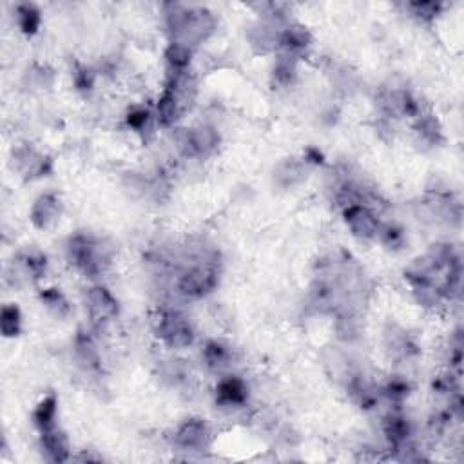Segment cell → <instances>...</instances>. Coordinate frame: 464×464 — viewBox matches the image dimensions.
<instances>
[{"mask_svg": "<svg viewBox=\"0 0 464 464\" xmlns=\"http://www.w3.org/2000/svg\"><path fill=\"white\" fill-rule=\"evenodd\" d=\"M67 258L75 267L88 274L89 278H97L105 265H109V256L97 242H93L88 236H75L69 239L67 245Z\"/></svg>", "mask_w": 464, "mask_h": 464, "instance_id": "6da1fadb", "label": "cell"}, {"mask_svg": "<svg viewBox=\"0 0 464 464\" xmlns=\"http://www.w3.org/2000/svg\"><path fill=\"white\" fill-rule=\"evenodd\" d=\"M218 270L210 261H203L201 265H194L185 270L178 281V289L182 294L191 297H201L216 287Z\"/></svg>", "mask_w": 464, "mask_h": 464, "instance_id": "7a4b0ae2", "label": "cell"}, {"mask_svg": "<svg viewBox=\"0 0 464 464\" xmlns=\"http://www.w3.org/2000/svg\"><path fill=\"white\" fill-rule=\"evenodd\" d=\"M158 335L172 348H185L193 343L194 334L187 319L178 312H163L158 319Z\"/></svg>", "mask_w": 464, "mask_h": 464, "instance_id": "3957f363", "label": "cell"}, {"mask_svg": "<svg viewBox=\"0 0 464 464\" xmlns=\"http://www.w3.org/2000/svg\"><path fill=\"white\" fill-rule=\"evenodd\" d=\"M178 143L185 156H203L216 149L218 134L209 127H198V129L184 131L178 136Z\"/></svg>", "mask_w": 464, "mask_h": 464, "instance_id": "277c9868", "label": "cell"}, {"mask_svg": "<svg viewBox=\"0 0 464 464\" xmlns=\"http://www.w3.org/2000/svg\"><path fill=\"white\" fill-rule=\"evenodd\" d=\"M345 220H347V225L350 227L352 232L359 238L372 239L379 234V220L367 206L357 203V206L345 207Z\"/></svg>", "mask_w": 464, "mask_h": 464, "instance_id": "5b68a950", "label": "cell"}, {"mask_svg": "<svg viewBox=\"0 0 464 464\" xmlns=\"http://www.w3.org/2000/svg\"><path fill=\"white\" fill-rule=\"evenodd\" d=\"M85 302H88V309L93 321H109V319H113L118 314L117 299L104 287H93V289H89Z\"/></svg>", "mask_w": 464, "mask_h": 464, "instance_id": "8992f818", "label": "cell"}, {"mask_svg": "<svg viewBox=\"0 0 464 464\" xmlns=\"http://www.w3.org/2000/svg\"><path fill=\"white\" fill-rule=\"evenodd\" d=\"M210 439V430L207 422L201 419H187V421L178 428L174 435V441L178 446L187 448V450H200L206 448Z\"/></svg>", "mask_w": 464, "mask_h": 464, "instance_id": "52a82bcc", "label": "cell"}, {"mask_svg": "<svg viewBox=\"0 0 464 464\" xmlns=\"http://www.w3.org/2000/svg\"><path fill=\"white\" fill-rule=\"evenodd\" d=\"M60 214V200L56 194H44L35 201L31 209V222L38 229H46L59 218Z\"/></svg>", "mask_w": 464, "mask_h": 464, "instance_id": "ba28073f", "label": "cell"}, {"mask_svg": "<svg viewBox=\"0 0 464 464\" xmlns=\"http://www.w3.org/2000/svg\"><path fill=\"white\" fill-rule=\"evenodd\" d=\"M187 109V105L184 104V100H182L178 95H176L174 89L171 88V85H167L165 88V91H163L162 98H160L158 102V120L162 126L169 127L172 126L178 118L184 114V111Z\"/></svg>", "mask_w": 464, "mask_h": 464, "instance_id": "9c48e42d", "label": "cell"}, {"mask_svg": "<svg viewBox=\"0 0 464 464\" xmlns=\"http://www.w3.org/2000/svg\"><path fill=\"white\" fill-rule=\"evenodd\" d=\"M216 398L220 405L242 406L247 401V386L239 377H227L220 381L216 388Z\"/></svg>", "mask_w": 464, "mask_h": 464, "instance_id": "30bf717a", "label": "cell"}, {"mask_svg": "<svg viewBox=\"0 0 464 464\" xmlns=\"http://www.w3.org/2000/svg\"><path fill=\"white\" fill-rule=\"evenodd\" d=\"M42 448L46 450V456L53 463H64L69 457V446H67L66 435L56 428L44 432L42 434Z\"/></svg>", "mask_w": 464, "mask_h": 464, "instance_id": "8fae6325", "label": "cell"}, {"mask_svg": "<svg viewBox=\"0 0 464 464\" xmlns=\"http://www.w3.org/2000/svg\"><path fill=\"white\" fill-rule=\"evenodd\" d=\"M278 44L289 53H297L309 47L310 35L302 25H289L287 30H283L278 38Z\"/></svg>", "mask_w": 464, "mask_h": 464, "instance_id": "7c38bea8", "label": "cell"}, {"mask_svg": "<svg viewBox=\"0 0 464 464\" xmlns=\"http://www.w3.org/2000/svg\"><path fill=\"white\" fill-rule=\"evenodd\" d=\"M385 434L390 443L399 448L410 437V424L401 415H390L385 421Z\"/></svg>", "mask_w": 464, "mask_h": 464, "instance_id": "4fadbf2b", "label": "cell"}, {"mask_svg": "<svg viewBox=\"0 0 464 464\" xmlns=\"http://www.w3.org/2000/svg\"><path fill=\"white\" fill-rule=\"evenodd\" d=\"M54 417H56V398L54 395H47V398L40 401V405L35 410V424L44 434V432L54 428Z\"/></svg>", "mask_w": 464, "mask_h": 464, "instance_id": "5bb4252c", "label": "cell"}, {"mask_svg": "<svg viewBox=\"0 0 464 464\" xmlns=\"http://www.w3.org/2000/svg\"><path fill=\"white\" fill-rule=\"evenodd\" d=\"M191 56H193L191 46L182 42H172L167 47V51H165V59H167V64L172 69V73L185 71L189 64H191Z\"/></svg>", "mask_w": 464, "mask_h": 464, "instance_id": "9a60e30c", "label": "cell"}, {"mask_svg": "<svg viewBox=\"0 0 464 464\" xmlns=\"http://www.w3.org/2000/svg\"><path fill=\"white\" fill-rule=\"evenodd\" d=\"M22 316L17 305H6L2 309V318H0V328L6 338H15L20 334Z\"/></svg>", "mask_w": 464, "mask_h": 464, "instance_id": "2e32d148", "label": "cell"}, {"mask_svg": "<svg viewBox=\"0 0 464 464\" xmlns=\"http://www.w3.org/2000/svg\"><path fill=\"white\" fill-rule=\"evenodd\" d=\"M18 25L25 35L37 33L40 28V11L31 4H22L17 9Z\"/></svg>", "mask_w": 464, "mask_h": 464, "instance_id": "e0dca14e", "label": "cell"}, {"mask_svg": "<svg viewBox=\"0 0 464 464\" xmlns=\"http://www.w3.org/2000/svg\"><path fill=\"white\" fill-rule=\"evenodd\" d=\"M203 357H206L207 364H209L210 368H223L229 364L230 361V352L229 348L223 347V345L216 343V341H210L209 345L206 347V350H203Z\"/></svg>", "mask_w": 464, "mask_h": 464, "instance_id": "ac0fdd59", "label": "cell"}, {"mask_svg": "<svg viewBox=\"0 0 464 464\" xmlns=\"http://www.w3.org/2000/svg\"><path fill=\"white\" fill-rule=\"evenodd\" d=\"M40 299L44 302V305L47 307L49 310H53L56 316H66L69 312V305H67L66 297L60 290L56 289H47L40 294Z\"/></svg>", "mask_w": 464, "mask_h": 464, "instance_id": "d6986e66", "label": "cell"}, {"mask_svg": "<svg viewBox=\"0 0 464 464\" xmlns=\"http://www.w3.org/2000/svg\"><path fill=\"white\" fill-rule=\"evenodd\" d=\"M415 129H417V133L421 134L427 142L430 143L439 142L441 127H439V121L435 120L434 117H419Z\"/></svg>", "mask_w": 464, "mask_h": 464, "instance_id": "ffe728a7", "label": "cell"}, {"mask_svg": "<svg viewBox=\"0 0 464 464\" xmlns=\"http://www.w3.org/2000/svg\"><path fill=\"white\" fill-rule=\"evenodd\" d=\"M22 265H24L25 272L33 278H42L47 265L46 256H42L40 252H28V254L22 256Z\"/></svg>", "mask_w": 464, "mask_h": 464, "instance_id": "44dd1931", "label": "cell"}, {"mask_svg": "<svg viewBox=\"0 0 464 464\" xmlns=\"http://www.w3.org/2000/svg\"><path fill=\"white\" fill-rule=\"evenodd\" d=\"M296 78V69L290 60H280L274 67V80L280 85H290Z\"/></svg>", "mask_w": 464, "mask_h": 464, "instance_id": "7402d4cb", "label": "cell"}, {"mask_svg": "<svg viewBox=\"0 0 464 464\" xmlns=\"http://www.w3.org/2000/svg\"><path fill=\"white\" fill-rule=\"evenodd\" d=\"M76 350H78V356L82 359V363L88 364V367L95 368L98 367V356L95 347L91 345L89 339H78V343H76Z\"/></svg>", "mask_w": 464, "mask_h": 464, "instance_id": "603a6c76", "label": "cell"}, {"mask_svg": "<svg viewBox=\"0 0 464 464\" xmlns=\"http://www.w3.org/2000/svg\"><path fill=\"white\" fill-rule=\"evenodd\" d=\"M149 118H151V114L145 107H133L127 114V126L136 131H142L147 126Z\"/></svg>", "mask_w": 464, "mask_h": 464, "instance_id": "cb8c5ba5", "label": "cell"}, {"mask_svg": "<svg viewBox=\"0 0 464 464\" xmlns=\"http://www.w3.org/2000/svg\"><path fill=\"white\" fill-rule=\"evenodd\" d=\"M386 393H388L392 399L406 398V395H408V383L395 377V379H392L388 385H386Z\"/></svg>", "mask_w": 464, "mask_h": 464, "instance_id": "d4e9b609", "label": "cell"}, {"mask_svg": "<svg viewBox=\"0 0 464 464\" xmlns=\"http://www.w3.org/2000/svg\"><path fill=\"white\" fill-rule=\"evenodd\" d=\"M379 234H383V242L390 247H401L403 245V232L393 227H388L385 230H379Z\"/></svg>", "mask_w": 464, "mask_h": 464, "instance_id": "484cf974", "label": "cell"}, {"mask_svg": "<svg viewBox=\"0 0 464 464\" xmlns=\"http://www.w3.org/2000/svg\"><path fill=\"white\" fill-rule=\"evenodd\" d=\"M75 84L78 89H89L93 85V75L88 67H80L75 71Z\"/></svg>", "mask_w": 464, "mask_h": 464, "instance_id": "4316f807", "label": "cell"}, {"mask_svg": "<svg viewBox=\"0 0 464 464\" xmlns=\"http://www.w3.org/2000/svg\"><path fill=\"white\" fill-rule=\"evenodd\" d=\"M412 8L417 9L421 17H434L439 11V6L432 4V2H422V4H412Z\"/></svg>", "mask_w": 464, "mask_h": 464, "instance_id": "83f0119b", "label": "cell"}, {"mask_svg": "<svg viewBox=\"0 0 464 464\" xmlns=\"http://www.w3.org/2000/svg\"><path fill=\"white\" fill-rule=\"evenodd\" d=\"M307 160L312 163H321L323 155L318 151V149H309V151H307Z\"/></svg>", "mask_w": 464, "mask_h": 464, "instance_id": "f1b7e54d", "label": "cell"}]
</instances>
